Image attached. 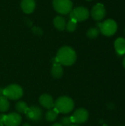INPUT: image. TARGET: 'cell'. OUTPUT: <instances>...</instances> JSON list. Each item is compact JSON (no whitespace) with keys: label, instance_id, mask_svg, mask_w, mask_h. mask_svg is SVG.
Listing matches in <instances>:
<instances>
[{"label":"cell","instance_id":"obj_14","mask_svg":"<svg viewBox=\"0 0 125 126\" xmlns=\"http://www.w3.org/2000/svg\"><path fill=\"white\" fill-rule=\"evenodd\" d=\"M63 69L62 65H60L59 63H53L52 69H51L52 76L55 79H58L63 76Z\"/></svg>","mask_w":125,"mask_h":126},{"label":"cell","instance_id":"obj_27","mask_svg":"<svg viewBox=\"0 0 125 126\" xmlns=\"http://www.w3.org/2000/svg\"><path fill=\"white\" fill-rule=\"evenodd\" d=\"M123 66H124V67L125 68V58L123 59Z\"/></svg>","mask_w":125,"mask_h":126},{"label":"cell","instance_id":"obj_19","mask_svg":"<svg viewBox=\"0 0 125 126\" xmlns=\"http://www.w3.org/2000/svg\"><path fill=\"white\" fill-rule=\"evenodd\" d=\"M99 30L97 28V27H91L90 28L88 31H87V36L91 38V39H94V38H96L99 34Z\"/></svg>","mask_w":125,"mask_h":126},{"label":"cell","instance_id":"obj_18","mask_svg":"<svg viewBox=\"0 0 125 126\" xmlns=\"http://www.w3.org/2000/svg\"><path fill=\"white\" fill-rule=\"evenodd\" d=\"M29 107L27 106V103L22 101L18 102L15 104V110L18 112V113H23V114H26V112L27 111Z\"/></svg>","mask_w":125,"mask_h":126},{"label":"cell","instance_id":"obj_10","mask_svg":"<svg viewBox=\"0 0 125 126\" xmlns=\"http://www.w3.org/2000/svg\"><path fill=\"white\" fill-rule=\"evenodd\" d=\"M21 123V117L18 113H10L5 115L4 124L6 126H18Z\"/></svg>","mask_w":125,"mask_h":126},{"label":"cell","instance_id":"obj_31","mask_svg":"<svg viewBox=\"0 0 125 126\" xmlns=\"http://www.w3.org/2000/svg\"></svg>","mask_w":125,"mask_h":126},{"label":"cell","instance_id":"obj_1","mask_svg":"<svg viewBox=\"0 0 125 126\" xmlns=\"http://www.w3.org/2000/svg\"><path fill=\"white\" fill-rule=\"evenodd\" d=\"M55 58L60 65L71 66L77 60V54L71 47L65 46L57 51Z\"/></svg>","mask_w":125,"mask_h":126},{"label":"cell","instance_id":"obj_5","mask_svg":"<svg viewBox=\"0 0 125 126\" xmlns=\"http://www.w3.org/2000/svg\"><path fill=\"white\" fill-rule=\"evenodd\" d=\"M52 4L55 10L62 15L70 13L72 10L73 4L71 0H53Z\"/></svg>","mask_w":125,"mask_h":126},{"label":"cell","instance_id":"obj_2","mask_svg":"<svg viewBox=\"0 0 125 126\" xmlns=\"http://www.w3.org/2000/svg\"><path fill=\"white\" fill-rule=\"evenodd\" d=\"M74 107V103L73 100L69 97L63 96L59 97L55 102L54 108L59 112L62 114L70 113Z\"/></svg>","mask_w":125,"mask_h":126},{"label":"cell","instance_id":"obj_16","mask_svg":"<svg viewBox=\"0 0 125 126\" xmlns=\"http://www.w3.org/2000/svg\"><path fill=\"white\" fill-rule=\"evenodd\" d=\"M10 108V103L8 99L5 96L0 97V111L1 112H6L8 111Z\"/></svg>","mask_w":125,"mask_h":126},{"label":"cell","instance_id":"obj_30","mask_svg":"<svg viewBox=\"0 0 125 126\" xmlns=\"http://www.w3.org/2000/svg\"><path fill=\"white\" fill-rule=\"evenodd\" d=\"M87 1H91V0H87Z\"/></svg>","mask_w":125,"mask_h":126},{"label":"cell","instance_id":"obj_8","mask_svg":"<svg viewBox=\"0 0 125 126\" xmlns=\"http://www.w3.org/2000/svg\"><path fill=\"white\" fill-rule=\"evenodd\" d=\"M25 114L28 120L32 122H38L42 117V110L38 106H33L28 109Z\"/></svg>","mask_w":125,"mask_h":126},{"label":"cell","instance_id":"obj_6","mask_svg":"<svg viewBox=\"0 0 125 126\" xmlns=\"http://www.w3.org/2000/svg\"><path fill=\"white\" fill-rule=\"evenodd\" d=\"M70 17L76 21H83L89 17V11L86 7H77L70 12Z\"/></svg>","mask_w":125,"mask_h":126},{"label":"cell","instance_id":"obj_17","mask_svg":"<svg viewBox=\"0 0 125 126\" xmlns=\"http://www.w3.org/2000/svg\"><path fill=\"white\" fill-rule=\"evenodd\" d=\"M58 114L59 112L55 108L53 109H49L46 114V120L48 122H53L57 119Z\"/></svg>","mask_w":125,"mask_h":126},{"label":"cell","instance_id":"obj_4","mask_svg":"<svg viewBox=\"0 0 125 126\" xmlns=\"http://www.w3.org/2000/svg\"><path fill=\"white\" fill-rule=\"evenodd\" d=\"M101 32L105 36H112L117 31V24L113 19H107L104 22L99 24Z\"/></svg>","mask_w":125,"mask_h":126},{"label":"cell","instance_id":"obj_9","mask_svg":"<svg viewBox=\"0 0 125 126\" xmlns=\"http://www.w3.org/2000/svg\"><path fill=\"white\" fill-rule=\"evenodd\" d=\"M91 14L92 18L96 21H100L103 19L106 14V10L105 6L101 3L97 4L93 7Z\"/></svg>","mask_w":125,"mask_h":126},{"label":"cell","instance_id":"obj_24","mask_svg":"<svg viewBox=\"0 0 125 126\" xmlns=\"http://www.w3.org/2000/svg\"><path fill=\"white\" fill-rule=\"evenodd\" d=\"M4 95V89L0 88V97Z\"/></svg>","mask_w":125,"mask_h":126},{"label":"cell","instance_id":"obj_7","mask_svg":"<svg viewBox=\"0 0 125 126\" xmlns=\"http://www.w3.org/2000/svg\"><path fill=\"white\" fill-rule=\"evenodd\" d=\"M88 112L85 109H79L75 111L73 115L71 117L73 123L75 124H83L85 123L88 119Z\"/></svg>","mask_w":125,"mask_h":126},{"label":"cell","instance_id":"obj_3","mask_svg":"<svg viewBox=\"0 0 125 126\" xmlns=\"http://www.w3.org/2000/svg\"><path fill=\"white\" fill-rule=\"evenodd\" d=\"M23 95L22 88L17 84H11L4 89V96L7 99L16 100L20 99Z\"/></svg>","mask_w":125,"mask_h":126},{"label":"cell","instance_id":"obj_28","mask_svg":"<svg viewBox=\"0 0 125 126\" xmlns=\"http://www.w3.org/2000/svg\"><path fill=\"white\" fill-rule=\"evenodd\" d=\"M71 126H78V125H71Z\"/></svg>","mask_w":125,"mask_h":126},{"label":"cell","instance_id":"obj_20","mask_svg":"<svg viewBox=\"0 0 125 126\" xmlns=\"http://www.w3.org/2000/svg\"><path fill=\"white\" fill-rule=\"evenodd\" d=\"M77 27V21H76L74 19H70L68 23H66V29L69 32H74Z\"/></svg>","mask_w":125,"mask_h":126},{"label":"cell","instance_id":"obj_22","mask_svg":"<svg viewBox=\"0 0 125 126\" xmlns=\"http://www.w3.org/2000/svg\"><path fill=\"white\" fill-rule=\"evenodd\" d=\"M32 30L33 33L35 34V35H43V30H41V28H40L38 27H32Z\"/></svg>","mask_w":125,"mask_h":126},{"label":"cell","instance_id":"obj_12","mask_svg":"<svg viewBox=\"0 0 125 126\" xmlns=\"http://www.w3.org/2000/svg\"><path fill=\"white\" fill-rule=\"evenodd\" d=\"M35 0H22L21 2V8L27 14L32 13L35 9Z\"/></svg>","mask_w":125,"mask_h":126},{"label":"cell","instance_id":"obj_21","mask_svg":"<svg viewBox=\"0 0 125 126\" xmlns=\"http://www.w3.org/2000/svg\"><path fill=\"white\" fill-rule=\"evenodd\" d=\"M60 123L63 126H71L73 125V122L71 120V117H64L61 118Z\"/></svg>","mask_w":125,"mask_h":126},{"label":"cell","instance_id":"obj_25","mask_svg":"<svg viewBox=\"0 0 125 126\" xmlns=\"http://www.w3.org/2000/svg\"><path fill=\"white\" fill-rule=\"evenodd\" d=\"M63 126L60 123H55V124H53L52 126Z\"/></svg>","mask_w":125,"mask_h":126},{"label":"cell","instance_id":"obj_26","mask_svg":"<svg viewBox=\"0 0 125 126\" xmlns=\"http://www.w3.org/2000/svg\"><path fill=\"white\" fill-rule=\"evenodd\" d=\"M23 126H30V125H29V123H24V124L23 125Z\"/></svg>","mask_w":125,"mask_h":126},{"label":"cell","instance_id":"obj_15","mask_svg":"<svg viewBox=\"0 0 125 126\" xmlns=\"http://www.w3.org/2000/svg\"><path fill=\"white\" fill-rule=\"evenodd\" d=\"M53 23L56 29H57L60 31H63L66 29V19L62 16H56L53 20Z\"/></svg>","mask_w":125,"mask_h":126},{"label":"cell","instance_id":"obj_11","mask_svg":"<svg viewBox=\"0 0 125 126\" xmlns=\"http://www.w3.org/2000/svg\"><path fill=\"white\" fill-rule=\"evenodd\" d=\"M39 103L43 108L49 110L53 109L55 106V102L52 97L48 94H43L41 95L39 98Z\"/></svg>","mask_w":125,"mask_h":126},{"label":"cell","instance_id":"obj_23","mask_svg":"<svg viewBox=\"0 0 125 126\" xmlns=\"http://www.w3.org/2000/svg\"><path fill=\"white\" fill-rule=\"evenodd\" d=\"M5 114H1L0 115V126H3L4 124V119Z\"/></svg>","mask_w":125,"mask_h":126},{"label":"cell","instance_id":"obj_13","mask_svg":"<svg viewBox=\"0 0 125 126\" xmlns=\"http://www.w3.org/2000/svg\"><path fill=\"white\" fill-rule=\"evenodd\" d=\"M114 47L116 52L119 55H123L125 54V39L123 38H117L114 42Z\"/></svg>","mask_w":125,"mask_h":126},{"label":"cell","instance_id":"obj_29","mask_svg":"<svg viewBox=\"0 0 125 126\" xmlns=\"http://www.w3.org/2000/svg\"><path fill=\"white\" fill-rule=\"evenodd\" d=\"M103 126H108V125H106V124H105V125H103Z\"/></svg>","mask_w":125,"mask_h":126}]
</instances>
